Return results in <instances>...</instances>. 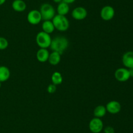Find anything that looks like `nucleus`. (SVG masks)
I'll list each match as a JSON object with an SVG mask.
<instances>
[{
	"instance_id": "obj_1",
	"label": "nucleus",
	"mask_w": 133,
	"mask_h": 133,
	"mask_svg": "<svg viewBox=\"0 0 133 133\" xmlns=\"http://www.w3.org/2000/svg\"><path fill=\"white\" fill-rule=\"evenodd\" d=\"M69 46L68 39L65 37L58 36L53 38L49 46L52 52H57L62 55Z\"/></svg>"
},
{
	"instance_id": "obj_2",
	"label": "nucleus",
	"mask_w": 133,
	"mask_h": 133,
	"mask_svg": "<svg viewBox=\"0 0 133 133\" xmlns=\"http://www.w3.org/2000/svg\"><path fill=\"white\" fill-rule=\"evenodd\" d=\"M55 28L61 32L66 31L70 27V22L66 16L56 14L52 19Z\"/></svg>"
},
{
	"instance_id": "obj_3",
	"label": "nucleus",
	"mask_w": 133,
	"mask_h": 133,
	"mask_svg": "<svg viewBox=\"0 0 133 133\" xmlns=\"http://www.w3.org/2000/svg\"><path fill=\"white\" fill-rule=\"evenodd\" d=\"M40 12L42 20H52L55 14V9L49 3L42 4L40 7Z\"/></svg>"
},
{
	"instance_id": "obj_4",
	"label": "nucleus",
	"mask_w": 133,
	"mask_h": 133,
	"mask_svg": "<svg viewBox=\"0 0 133 133\" xmlns=\"http://www.w3.org/2000/svg\"><path fill=\"white\" fill-rule=\"evenodd\" d=\"M52 39L49 34L44 31H40L36 36V43L40 48H49L51 43Z\"/></svg>"
},
{
	"instance_id": "obj_5",
	"label": "nucleus",
	"mask_w": 133,
	"mask_h": 133,
	"mask_svg": "<svg viewBox=\"0 0 133 133\" xmlns=\"http://www.w3.org/2000/svg\"><path fill=\"white\" fill-rule=\"evenodd\" d=\"M115 15V10L110 5H105L100 11V16L104 21H110Z\"/></svg>"
},
{
	"instance_id": "obj_6",
	"label": "nucleus",
	"mask_w": 133,
	"mask_h": 133,
	"mask_svg": "<svg viewBox=\"0 0 133 133\" xmlns=\"http://www.w3.org/2000/svg\"><path fill=\"white\" fill-rule=\"evenodd\" d=\"M90 130L92 133H99L103 129V122L101 118L94 117L89 123Z\"/></svg>"
},
{
	"instance_id": "obj_7",
	"label": "nucleus",
	"mask_w": 133,
	"mask_h": 133,
	"mask_svg": "<svg viewBox=\"0 0 133 133\" xmlns=\"http://www.w3.org/2000/svg\"><path fill=\"white\" fill-rule=\"evenodd\" d=\"M114 76L118 81L124 82L131 78L129 69L127 68H119L114 72Z\"/></svg>"
},
{
	"instance_id": "obj_8",
	"label": "nucleus",
	"mask_w": 133,
	"mask_h": 133,
	"mask_svg": "<svg viewBox=\"0 0 133 133\" xmlns=\"http://www.w3.org/2000/svg\"><path fill=\"white\" fill-rule=\"evenodd\" d=\"M27 20L30 24L37 25L42 20L40 10L33 9L30 10L27 16Z\"/></svg>"
},
{
	"instance_id": "obj_9",
	"label": "nucleus",
	"mask_w": 133,
	"mask_h": 133,
	"mask_svg": "<svg viewBox=\"0 0 133 133\" xmlns=\"http://www.w3.org/2000/svg\"><path fill=\"white\" fill-rule=\"evenodd\" d=\"M88 15L87 10L83 7H77L71 12L73 18L76 20H83Z\"/></svg>"
},
{
	"instance_id": "obj_10",
	"label": "nucleus",
	"mask_w": 133,
	"mask_h": 133,
	"mask_svg": "<svg viewBox=\"0 0 133 133\" xmlns=\"http://www.w3.org/2000/svg\"><path fill=\"white\" fill-rule=\"evenodd\" d=\"M105 107H106L107 111L111 114L118 113L122 109L121 104L117 100H111L109 102Z\"/></svg>"
},
{
	"instance_id": "obj_11",
	"label": "nucleus",
	"mask_w": 133,
	"mask_h": 133,
	"mask_svg": "<svg viewBox=\"0 0 133 133\" xmlns=\"http://www.w3.org/2000/svg\"><path fill=\"white\" fill-rule=\"evenodd\" d=\"M122 63L127 69H133V51H128L123 55Z\"/></svg>"
},
{
	"instance_id": "obj_12",
	"label": "nucleus",
	"mask_w": 133,
	"mask_h": 133,
	"mask_svg": "<svg viewBox=\"0 0 133 133\" xmlns=\"http://www.w3.org/2000/svg\"><path fill=\"white\" fill-rule=\"evenodd\" d=\"M12 8L14 11L22 13L26 10L27 5L23 0H14L12 3Z\"/></svg>"
},
{
	"instance_id": "obj_13",
	"label": "nucleus",
	"mask_w": 133,
	"mask_h": 133,
	"mask_svg": "<svg viewBox=\"0 0 133 133\" xmlns=\"http://www.w3.org/2000/svg\"><path fill=\"white\" fill-rule=\"evenodd\" d=\"M49 52L46 48H40L36 52V58L40 63H45L48 61Z\"/></svg>"
},
{
	"instance_id": "obj_14",
	"label": "nucleus",
	"mask_w": 133,
	"mask_h": 133,
	"mask_svg": "<svg viewBox=\"0 0 133 133\" xmlns=\"http://www.w3.org/2000/svg\"><path fill=\"white\" fill-rule=\"evenodd\" d=\"M57 14L62 16H66L70 12V6L68 4L61 1V3H58L57 7Z\"/></svg>"
},
{
	"instance_id": "obj_15",
	"label": "nucleus",
	"mask_w": 133,
	"mask_h": 133,
	"mask_svg": "<svg viewBox=\"0 0 133 133\" xmlns=\"http://www.w3.org/2000/svg\"><path fill=\"white\" fill-rule=\"evenodd\" d=\"M10 76V71L9 68L6 66H0V82H6Z\"/></svg>"
},
{
	"instance_id": "obj_16",
	"label": "nucleus",
	"mask_w": 133,
	"mask_h": 133,
	"mask_svg": "<svg viewBox=\"0 0 133 133\" xmlns=\"http://www.w3.org/2000/svg\"><path fill=\"white\" fill-rule=\"evenodd\" d=\"M42 31L48 34H49V35L52 33L55 29L52 20L44 21V22L42 24Z\"/></svg>"
},
{
	"instance_id": "obj_17",
	"label": "nucleus",
	"mask_w": 133,
	"mask_h": 133,
	"mask_svg": "<svg viewBox=\"0 0 133 133\" xmlns=\"http://www.w3.org/2000/svg\"><path fill=\"white\" fill-rule=\"evenodd\" d=\"M61 54L57 52H52L49 53L48 61L52 65H57L61 62Z\"/></svg>"
},
{
	"instance_id": "obj_18",
	"label": "nucleus",
	"mask_w": 133,
	"mask_h": 133,
	"mask_svg": "<svg viewBox=\"0 0 133 133\" xmlns=\"http://www.w3.org/2000/svg\"><path fill=\"white\" fill-rule=\"evenodd\" d=\"M107 109L105 106L99 105L95 108L94 110V115L95 117H98V118H101L104 117L107 113Z\"/></svg>"
},
{
	"instance_id": "obj_19",
	"label": "nucleus",
	"mask_w": 133,
	"mask_h": 133,
	"mask_svg": "<svg viewBox=\"0 0 133 133\" xmlns=\"http://www.w3.org/2000/svg\"><path fill=\"white\" fill-rule=\"evenodd\" d=\"M63 78L61 72L58 71H55L52 74L51 76V82L52 83L56 85H60L62 83Z\"/></svg>"
},
{
	"instance_id": "obj_20",
	"label": "nucleus",
	"mask_w": 133,
	"mask_h": 133,
	"mask_svg": "<svg viewBox=\"0 0 133 133\" xmlns=\"http://www.w3.org/2000/svg\"><path fill=\"white\" fill-rule=\"evenodd\" d=\"M9 46V41L5 37H0V50H5Z\"/></svg>"
},
{
	"instance_id": "obj_21",
	"label": "nucleus",
	"mask_w": 133,
	"mask_h": 133,
	"mask_svg": "<svg viewBox=\"0 0 133 133\" xmlns=\"http://www.w3.org/2000/svg\"><path fill=\"white\" fill-rule=\"evenodd\" d=\"M47 90H48V92L49 93H54L56 91V90H57V86L53 84V83H51V84H49V86H48Z\"/></svg>"
},
{
	"instance_id": "obj_22",
	"label": "nucleus",
	"mask_w": 133,
	"mask_h": 133,
	"mask_svg": "<svg viewBox=\"0 0 133 133\" xmlns=\"http://www.w3.org/2000/svg\"><path fill=\"white\" fill-rule=\"evenodd\" d=\"M104 132L105 133H115L114 129L111 126H107L104 129Z\"/></svg>"
},
{
	"instance_id": "obj_23",
	"label": "nucleus",
	"mask_w": 133,
	"mask_h": 133,
	"mask_svg": "<svg viewBox=\"0 0 133 133\" xmlns=\"http://www.w3.org/2000/svg\"><path fill=\"white\" fill-rule=\"evenodd\" d=\"M62 1L68 4V5H70V4H71L75 2V0H62Z\"/></svg>"
},
{
	"instance_id": "obj_24",
	"label": "nucleus",
	"mask_w": 133,
	"mask_h": 133,
	"mask_svg": "<svg viewBox=\"0 0 133 133\" xmlns=\"http://www.w3.org/2000/svg\"><path fill=\"white\" fill-rule=\"evenodd\" d=\"M6 0H0V6L2 5H3L5 2H6Z\"/></svg>"
},
{
	"instance_id": "obj_25",
	"label": "nucleus",
	"mask_w": 133,
	"mask_h": 133,
	"mask_svg": "<svg viewBox=\"0 0 133 133\" xmlns=\"http://www.w3.org/2000/svg\"><path fill=\"white\" fill-rule=\"evenodd\" d=\"M53 1H54L55 3H59L61 1H62V0H53Z\"/></svg>"
},
{
	"instance_id": "obj_26",
	"label": "nucleus",
	"mask_w": 133,
	"mask_h": 133,
	"mask_svg": "<svg viewBox=\"0 0 133 133\" xmlns=\"http://www.w3.org/2000/svg\"><path fill=\"white\" fill-rule=\"evenodd\" d=\"M1 82H0V88H1Z\"/></svg>"
}]
</instances>
